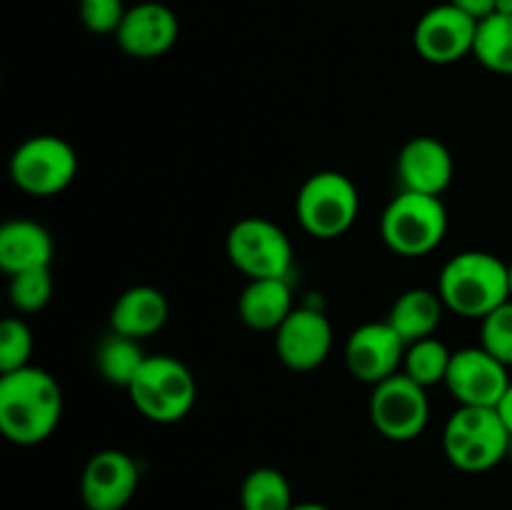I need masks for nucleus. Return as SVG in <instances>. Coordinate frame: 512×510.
Instances as JSON below:
<instances>
[{"label": "nucleus", "instance_id": "1", "mask_svg": "<svg viewBox=\"0 0 512 510\" xmlns=\"http://www.w3.org/2000/svg\"><path fill=\"white\" fill-rule=\"evenodd\" d=\"M63 418V390L43 368L0 375V430L15 445H38Z\"/></svg>", "mask_w": 512, "mask_h": 510}, {"label": "nucleus", "instance_id": "2", "mask_svg": "<svg viewBox=\"0 0 512 510\" xmlns=\"http://www.w3.org/2000/svg\"><path fill=\"white\" fill-rule=\"evenodd\" d=\"M438 295L445 310H453L463 318L483 320L495 308L512 300L508 263L493 253L465 250L443 265Z\"/></svg>", "mask_w": 512, "mask_h": 510}, {"label": "nucleus", "instance_id": "3", "mask_svg": "<svg viewBox=\"0 0 512 510\" xmlns=\"http://www.w3.org/2000/svg\"><path fill=\"white\" fill-rule=\"evenodd\" d=\"M510 433L495 408L460 405L445 423L443 448L463 473H485L510 455Z\"/></svg>", "mask_w": 512, "mask_h": 510}, {"label": "nucleus", "instance_id": "4", "mask_svg": "<svg viewBox=\"0 0 512 510\" xmlns=\"http://www.w3.org/2000/svg\"><path fill=\"white\" fill-rule=\"evenodd\" d=\"M448 233V210L438 195L400 190L380 218V235L393 253L423 258L433 253Z\"/></svg>", "mask_w": 512, "mask_h": 510}, {"label": "nucleus", "instance_id": "5", "mask_svg": "<svg viewBox=\"0 0 512 510\" xmlns=\"http://www.w3.org/2000/svg\"><path fill=\"white\" fill-rule=\"evenodd\" d=\"M128 393L143 418L170 425L193 410L198 400V383L188 365L173 355H148Z\"/></svg>", "mask_w": 512, "mask_h": 510}, {"label": "nucleus", "instance_id": "6", "mask_svg": "<svg viewBox=\"0 0 512 510\" xmlns=\"http://www.w3.org/2000/svg\"><path fill=\"white\" fill-rule=\"evenodd\" d=\"M360 213V193L353 180L338 170L313 173L298 190L295 215L308 235L335 240L353 228Z\"/></svg>", "mask_w": 512, "mask_h": 510}, {"label": "nucleus", "instance_id": "7", "mask_svg": "<svg viewBox=\"0 0 512 510\" xmlns=\"http://www.w3.org/2000/svg\"><path fill=\"white\" fill-rule=\"evenodd\" d=\"M78 175V155L58 135H33L15 148L10 178L23 193L50 198L68 188Z\"/></svg>", "mask_w": 512, "mask_h": 510}, {"label": "nucleus", "instance_id": "8", "mask_svg": "<svg viewBox=\"0 0 512 510\" xmlns=\"http://www.w3.org/2000/svg\"><path fill=\"white\" fill-rule=\"evenodd\" d=\"M228 258L248 280L288 278L293 245L285 230L268 218H243L228 233Z\"/></svg>", "mask_w": 512, "mask_h": 510}, {"label": "nucleus", "instance_id": "9", "mask_svg": "<svg viewBox=\"0 0 512 510\" xmlns=\"http://www.w3.org/2000/svg\"><path fill=\"white\" fill-rule=\"evenodd\" d=\"M370 420L383 438L408 443L423 435L430 420L428 388L410 380L400 370L393 378L373 385L370 395Z\"/></svg>", "mask_w": 512, "mask_h": 510}, {"label": "nucleus", "instance_id": "10", "mask_svg": "<svg viewBox=\"0 0 512 510\" xmlns=\"http://www.w3.org/2000/svg\"><path fill=\"white\" fill-rule=\"evenodd\" d=\"M478 20L470 18L453 3L435 5L418 20L413 33V45L418 55L428 63L450 65L473 55Z\"/></svg>", "mask_w": 512, "mask_h": 510}, {"label": "nucleus", "instance_id": "11", "mask_svg": "<svg viewBox=\"0 0 512 510\" xmlns=\"http://www.w3.org/2000/svg\"><path fill=\"white\" fill-rule=\"evenodd\" d=\"M443 385L460 405L498 408L500 398L510 388L508 365L500 363L480 345L455 350Z\"/></svg>", "mask_w": 512, "mask_h": 510}, {"label": "nucleus", "instance_id": "12", "mask_svg": "<svg viewBox=\"0 0 512 510\" xmlns=\"http://www.w3.org/2000/svg\"><path fill=\"white\" fill-rule=\"evenodd\" d=\"M405 348L390 323H365L350 333L345 343V365L360 383L378 385L403 370Z\"/></svg>", "mask_w": 512, "mask_h": 510}, {"label": "nucleus", "instance_id": "13", "mask_svg": "<svg viewBox=\"0 0 512 510\" xmlns=\"http://www.w3.org/2000/svg\"><path fill=\"white\" fill-rule=\"evenodd\" d=\"M333 350V325L320 310L295 308L275 330V353L285 368L308 373L320 368Z\"/></svg>", "mask_w": 512, "mask_h": 510}, {"label": "nucleus", "instance_id": "14", "mask_svg": "<svg viewBox=\"0 0 512 510\" xmlns=\"http://www.w3.org/2000/svg\"><path fill=\"white\" fill-rule=\"evenodd\" d=\"M140 483L138 463L123 450H100L88 460L80 478V495L88 510H123Z\"/></svg>", "mask_w": 512, "mask_h": 510}, {"label": "nucleus", "instance_id": "15", "mask_svg": "<svg viewBox=\"0 0 512 510\" xmlns=\"http://www.w3.org/2000/svg\"><path fill=\"white\" fill-rule=\"evenodd\" d=\"M180 35L178 15L163 3H140L128 8L115 40L138 60H153L168 53Z\"/></svg>", "mask_w": 512, "mask_h": 510}, {"label": "nucleus", "instance_id": "16", "mask_svg": "<svg viewBox=\"0 0 512 510\" xmlns=\"http://www.w3.org/2000/svg\"><path fill=\"white\" fill-rule=\"evenodd\" d=\"M455 163L448 145L433 135L408 140L398 155V178L403 190L423 195H443L453 180Z\"/></svg>", "mask_w": 512, "mask_h": 510}, {"label": "nucleus", "instance_id": "17", "mask_svg": "<svg viewBox=\"0 0 512 510\" xmlns=\"http://www.w3.org/2000/svg\"><path fill=\"white\" fill-rule=\"evenodd\" d=\"M170 305L168 298L158 288L150 285H135L128 288L110 310V328L113 333L128 335V338L143 340L163 330L168 323Z\"/></svg>", "mask_w": 512, "mask_h": 510}, {"label": "nucleus", "instance_id": "18", "mask_svg": "<svg viewBox=\"0 0 512 510\" xmlns=\"http://www.w3.org/2000/svg\"><path fill=\"white\" fill-rule=\"evenodd\" d=\"M53 258V238L35 220H8L0 228V268L8 275L48 268Z\"/></svg>", "mask_w": 512, "mask_h": 510}, {"label": "nucleus", "instance_id": "19", "mask_svg": "<svg viewBox=\"0 0 512 510\" xmlns=\"http://www.w3.org/2000/svg\"><path fill=\"white\" fill-rule=\"evenodd\" d=\"M293 290L288 278L248 280L238 298V315L253 330H278L293 313Z\"/></svg>", "mask_w": 512, "mask_h": 510}, {"label": "nucleus", "instance_id": "20", "mask_svg": "<svg viewBox=\"0 0 512 510\" xmlns=\"http://www.w3.org/2000/svg\"><path fill=\"white\" fill-rule=\"evenodd\" d=\"M445 305L440 300L438 290L413 288L405 290L398 300L393 303L388 315V323L395 333L403 338L405 345L418 343L423 338H433L435 330L440 328L443 320Z\"/></svg>", "mask_w": 512, "mask_h": 510}, {"label": "nucleus", "instance_id": "21", "mask_svg": "<svg viewBox=\"0 0 512 510\" xmlns=\"http://www.w3.org/2000/svg\"><path fill=\"white\" fill-rule=\"evenodd\" d=\"M98 373L108 380L110 385H120L128 390L135 375L140 373L148 355L140 348V340L128 338V335L110 333L103 343L98 345Z\"/></svg>", "mask_w": 512, "mask_h": 510}, {"label": "nucleus", "instance_id": "22", "mask_svg": "<svg viewBox=\"0 0 512 510\" xmlns=\"http://www.w3.org/2000/svg\"><path fill=\"white\" fill-rule=\"evenodd\" d=\"M473 55L483 68L512 75V15H490L480 20Z\"/></svg>", "mask_w": 512, "mask_h": 510}, {"label": "nucleus", "instance_id": "23", "mask_svg": "<svg viewBox=\"0 0 512 510\" xmlns=\"http://www.w3.org/2000/svg\"><path fill=\"white\" fill-rule=\"evenodd\" d=\"M240 505L243 510H290L293 490L280 470L255 468L240 485Z\"/></svg>", "mask_w": 512, "mask_h": 510}, {"label": "nucleus", "instance_id": "24", "mask_svg": "<svg viewBox=\"0 0 512 510\" xmlns=\"http://www.w3.org/2000/svg\"><path fill=\"white\" fill-rule=\"evenodd\" d=\"M450 360H453V353L448 350V345L433 335V338H423L405 348L403 373L423 388H433V385L445 383Z\"/></svg>", "mask_w": 512, "mask_h": 510}, {"label": "nucleus", "instance_id": "25", "mask_svg": "<svg viewBox=\"0 0 512 510\" xmlns=\"http://www.w3.org/2000/svg\"><path fill=\"white\" fill-rule=\"evenodd\" d=\"M10 303L20 313H38L53 298V275L48 268L23 270L18 275H10Z\"/></svg>", "mask_w": 512, "mask_h": 510}, {"label": "nucleus", "instance_id": "26", "mask_svg": "<svg viewBox=\"0 0 512 510\" xmlns=\"http://www.w3.org/2000/svg\"><path fill=\"white\" fill-rule=\"evenodd\" d=\"M33 355V333L20 318H5L0 323V373L28 368Z\"/></svg>", "mask_w": 512, "mask_h": 510}, {"label": "nucleus", "instance_id": "27", "mask_svg": "<svg viewBox=\"0 0 512 510\" xmlns=\"http://www.w3.org/2000/svg\"><path fill=\"white\" fill-rule=\"evenodd\" d=\"M480 348L503 365H512V300L480 320Z\"/></svg>", "mask_w": 512, "mask_h": 510}, {"label": "nucleus", "instance_id": "28", "mask_svg": "<svg viewBox=\"0 0 512 510\" xmlns=\"http://www.w3.org/2000/svg\"><path fill=\"white\" fill-rule=\"evenodd\" d=\"M128 8L123 0H80V20L90 33H118Z\"/></svg>", "mask_w": 512, "mask_h": 510}, {"label": "nucleus", "instance_id": "29", "mask_svg": "<svg viewBox=\"0 0 512 510\" xmlns=\"http://www.w3.org/2000/svg\"><path fill=\"white\" fill-rule=\"evenodd\" d=\"M448 3H453L455 8H460L463 13H468L470 18H475L480 23V20L490 18L495 13V3L498 0H448Z\"/></svg>", "mask_w": 512, "mask_h": 510}, {"label": "nucleus", "instance_id": "30", "mask_svg": "<svg viewBox=\"0 0 512 510\" xmlns=\"http://www.w3.org/2000/svg\"><path fill=\"white\" fill-rule=\"evenodd\" d=\"M498 415H500V420H503L505 423V428H508V433H510V438H512V383H510V388L505 390V395L503 398H500V403H498Z\"/></svg>", "mask_w": 512, "mask_h": 510}, {"label": "nucleus", "instance_id": "31", "mask_svg": "<svg viewBox=\"0 0 512 510\" xmlns=\"http://www.w3.org/2000/svg\"><path fill=\"white\" fill-rule=\"evenodd\" d=\"M495 13H498V15H512V0H498V3H495Z\"/></svg>", "mask_w": 512, "mask_h": 510}, {"label": "nucleus", "instance_id": "32", "mask_svg": "<svg viewBox=\"0 0 512 510\" xmlns=\"http://www.w3.org/2000/svg\"><path fill=\"white\" fill-rule=\"evenodd\" d=\"M290 510H330L328 505H320V503H300V505H293Z\"/></svg>", "mask_w": 512, "mask_h": 510}, {"label": "nucleus", "instance_id": "33", "mask_svg": "<svg viewBox=\"0 0 512 510\" xmlns=\"http://www.w3.org/2000/svg\"><path fill=\"white\" fill-rule=\"evenodd\" d=\"M508 278H510V295H512V260L508 263Z\"/></svg>", "mask_w": 512, "mask_h": 510}, {"label": "nucleus", "instance_id": "34", "mask_svg": "<svg viewBox=\"0 0 512 510\" xmlns=\"http://www.w3.org/2000/svg\"><path fill=\"white\" fill-rule=\"evenodd\" d=\"M510 455H512V440H510Z\"/></svg>", "mask_w": 512, "mask_h": 510}]
</instances>
